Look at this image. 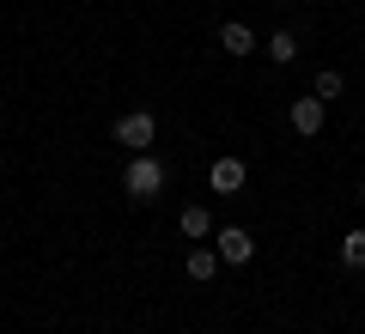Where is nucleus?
Returning <instances> with one entry per match:
<instances>
[{"instance_id": "nucleus-2", "label": "nucleus", "mask_w": 365, "mask_h": 334, "mask_svg": "<svg viewBox=\"0 0 365 334\" xmlns=\"http://www.w3.org/2000/svg\"><path fill=\"white\" fill-rule=\"evenodd\" d=\"M153 134H158V122L146 116V110H134V116L116 122V146H134V152H146V146H153Z\"/></svg>"}, {"instance_id": "nucleus-7", "label": "nucleus", "mask_w": 365, "mask_h": 334, "mask_svg": "<svg viewBox=\"0 0 365 334\" xmlns=\"http://www.w3.org/2000/svg\"><path fill=\"white\" fill-rule=\"evenodd\" d=\"M268 61H280V67L299 61V37H292V31H274L268 37Z\"/></svg>"}, {"instance_id": "nucleus-12", "label": "nucleus", "mask_w": 365, "mask_h": 334, "mask_svg": "<svg viewBox=\"0 0 365 334\" xmlns=\"http://www.w3.org/2000/svg\"><path fill=\"white\" fill-rule=\"evenodd\" d=\"M359 201H365V182H359Z\"/></svg>"}, {"instance_id": "nucleus-9", "label": "nucleus", "mask_w": 365, "mask_h": 334, "mask_svg": "<svg viewBox=\"0 0 365 334\" xmlns=\"http://www.w3.org/2000/svg\"><path fill=\"white\" fill-rule=\"evenodd\" d=\"M341 261H347V268H365V231H347V237H341Z\"/></svg>"}, {"instance_id": "nucleus-6", "label": "nucleus", "mask_w": 365, "mask_h": 334, "mask_svg": "<svg viewBox=\"0 0 365 334\" xmlns=\"http://www.w3.org/2000/svg\"><path fill=\"white\" fill-rule=\"evenodd\" d=\"M220 49L225 55H256V31L250 25H220Z\"/></svg>"}, {"instance_id": "nucleus-10", "label": "nucleus", "mask_w": 365, "mask_h": 334, "mask_svg": "<svg viewBox=\"0 0 365 334\" xmlns=\"http://www.w3.org/2000/svg\"><path fill=\"white\" fill-rule=\"evenodd\" d=\"M182 237H207V207H182Z\"/></svg>"}, {"instance_id": "nucleus-4", "label": "nucleus", "mask_w": 365, "mask_h": 334, "mask_svg": "<svg viewBox=\"0 0 365 334\" xmlns=\"http://www.w3.org/2000/svg\"><path fill=\"white\" fill-rule=\"evenodd\" d=\"M207 182H213L220 194H237V189H244V158H213Z\"/></svg>"}, {"instance_id": "nucleus-3", "label": "nucleus", "mask_w": 365, "mask_h": 334, "mask_svg": "<svg viewBox=\"0 0 365 334\" xmlns=\"http://www.w3.org/2000/svg\"><path fill=\"white\" fill-rule=\"evenodd\" d=\"M250 256H256V244H250V231H244V225H225V231H220V261H232V268H244Z\"/></svg>"}, {"instance_id": "nucleus-5", "label": "nucleus", "mask_w": 365, "mask_h": 334, "mask_svg": "<svg viewBox=\"0 0 365 334\" xmlns=\"http://www.w3.org/2000/svg\"><path fill=\"white\" fill-rule=\"evenodd\" d=\"M292 128L311 140V134H323V98H299L292 103Z\"/></svg>"}, {"instance_id": "nucleus-11", "label": "nucleus", "mask_w": 365, "mask_h": 334, "mask_svg": "<svg viewBox=\"0 0 365 334\" xmlns=\"http://www.w3.org/2000/svg\"><path fill=\"white\" fill-rule=\"evenodd\" d=\"M341 91H347V79H341L335 67H323V73H317V98L329 103V98H341Z\"/></svg>"}, {"instance_id": "nucleus-8", "label": "nucleus", "mask_w": 365, "mask_h": 334, "mask_svg": "<svg viewBox=\"0 0 365 334\" xmlns=\"http://www.w3.org/2000/svg\"><path fill=\"white\" fill-rule=\"evenodd\" d=\"M220 273V249H189V280H213Z\"/></svg>"}, {"instance_id": "nucleus-1", "label": "nucleus", "mask_w": 365, "mask_h": 334, "mask_svg": "<svg viewBox=\"0 0 365 334\" xmlns=\"http://www.w3.org/2000/svg\"><path fill=\"white\" fill-rule=\"evenodd\" d=\"M122 189H128L134 201H153V194L165 189V165H158L153 152H134V158H128V170H122Z\"/></svg>"}]
</instances>
